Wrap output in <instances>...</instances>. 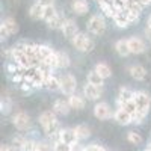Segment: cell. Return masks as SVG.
I'll use <instances>...</instances> for the list:
<instances>
[{
    "instance_id": "4316f807",
    "label": "cell",
    "mask_w": 151,
    "mask_h": 151,
    "mask_svg": "<svg viewBox=\"0 0 151 151\" xmlns=\"http://www.w3.org/2000/svg\"><path fill=\"white\" fill-rule=\"evenodd\" d=\"M71 65V59L67 52H58V68L59 70H67Z\"/></svg>"
},
{
    "instance_id": "4fadbf2b",
    "label": "cell",
    "mask_w": 151,
    "mask_h": 151,
    "mask_svg": "<svg viewBox=\"0 0 151 151\" xmlns=\"http://www.w3.org/2000/svg\"><path fill=\"white\" fill-rule=\"evenodd\" d=\"M79 32H80V30H79L77 23H76L73 18H67V21H65V24H64V27H62V33H64V36L67 38V40L71 41Z\"/></svg>"
},
{
    "instance_id": "d4e9b609",
    "label": "cell",
    "mask_w": 151,
    "mask_h": 151,
    "mask_svg": "<svg viewBox=\"0 0 151 151\" xmlns=\"http://www.w3.org/2000/svg\"><path fill=\"white\" fill-rule=\"evenodd\" d=\"M59 14L58 12V9H56V6L53 5V3H50V5H47V6H44V14H42V20L48 24L50 21H52L56 15Z\"/></svg>"
},
{
    "instance_id": "ba28073f",
    "label": "cell",
    "mask_w": 151,
    "mask_h": 151,
    "mask_svg": "<svg viewBox=\"0 0 151 151\" xmlns=\"http://www.w3.org/2000/svg\"><path fill=\"white\" fill-rule=\"evenodd\" d=\"M103 95V88L100 86H94L91 83H86L83 86V97L89 101H97L100 100V97Z\"/></svg>"
},
{
    "instance_id": "8fae6325",
    "label": "cell",
    "mask_w": 151,
    "mask_h": 151,
    "mask_svg": "<svg viewBox=\"0 0 151 151\" xmlns=\"http://www.w3.org/2000/svg\"><path fill=\"white\" fill-rule=\"evenodd\" d=\"M134 97V91L129 86H121L116 95V107H121L125 101H132Z\"/></svg>"
},
{
    "instance_id": "4dcf8cb0",
    "label": "cell",
    "mask_w": 151,
    "mask_h": 151,
    "mask_svg": "<svg viewBox=\"0 0 151 151\" xmlns=\"http://www.w3.org/2000/svg\"><path fill=\"white\" fill-rule=\"evenodd\" d=\"M35 151H53V144L50 141H36Z\"/></svg>"
},
{
    "instance_id": "d6a6232c",
    "label": "cell",
    "mask_w": 151,
    "mask_h": 151,
    "mask_svg": "<svg viewBox=\"0 0 151 151\" xmlns=\"http://www.w3.org/2000/svg\"><path fill=\"white\" fill-rule=\"evenodd\" d=\"M53 151H74V147L64 144L62 141H58V142L53 144Z\"/></svg>"
},
{
    "instance_id": "f1b7e54d",
    "label": "cell",
    "mask_w": 151,
    "mask_h": 151,
    "mask_svg": "<svg viewBox=\"0 0 151 151\" xmlns=\"http://www.w3.org/2000/svg\"><path fill=\"white\" fill-rule=\"evenodd\" d=\"M2 24H5V27L8 29V32H9L11 35H15V33L18 32V24H17L15 18H12V17H6V18H3Z\"/></svg>"
},
{
    "instance_id": "83f0119b",
    "label": "cell",
    "mask_w": 151,
    "mask_h": 151,
    "mask_svg": "<svg viewBox=\"0 0 151 151\" xmlns=\"http://www.w3.org/2000/svg\"><path fill=\"white\" fill-rule=\"evenodd\" d=\"M65 21H67V18H65L64 15H62V14H58L52 21L47 24V26H48L50 29H53V30H62V27H64Z\"/></svg>"
},
{
    "instance_id": "484cf974",
    "label": "cell",
    "mask_w": 151,
    "mask_h": 151,
    "mask_svg": "<svg viewBox=\"0 0 151 151\" xmlns=\"http://www.w3.org/2000/svg\"><path fill=\"white\" fill-rule=\"evenodd\" d=\"M42 14H44V6L38 2H35L29 9V17L32 20H42Z\"/></svg>"
},
{
    "instance_id": "ab89813d",
    "label": "cell",
    "mask_w": 151,
    "mask_h": 151,
    "mask_svg": "<svg viewBox=\"0 0 151 151\" xmlns=\"http://www.w3.org/2000/svg\"><path fill=\"white\" fill-rule=\"evenodd\" d=\"M136 2L139 3V5H142L144 8H145V6H150V5H151V0H136Z\"/></svg>"
},
{
    "instance_id": "30bf717a",
    "label": "cell",
    "mask_w": 151,
    "mask_h": 151,
    "mask_svg": "<svg viewBox=\"0 0 151 151\" xmlns=\"http://www.w3.org/2000/svg\"><path fill=\"white\" fill-rule=\"evenodd\" d=\"M58 116H67L70 110H71V106L68 103V100L65 98H56L55 103H53V109H52Z\"/></svg>"
},
{
    "instance_id": "d590c367",
    "label": "cell",
    "mask_w": 151,
    "mask_h": 151,
    "mask_svg": "<svg viewBox=\"0 0 151 151\" xmlns=\"http://www.w3.org/2000/svg\"><path fill=\"white\" fill-rule=\"evenodd\" d=\"M35 147H36V141H33V139H27L26 144L23 145L21 151H35Z\"/></svg>"
},
{
    "instance_id": "f35d334b",
    "label": "cell",
    "mask_w": 151,
    "mask_h": 151,
    "mask_svg": "<svg viewBox=\"0 0 151 151\" xmlns=\"http://www.w3.org/2000/svg\"><path fill=\"white\" fill-rule=\"evenodd\" d=\"M144 35H145V38L148 41H151V27L150 26H145V29H144Z\"/></svg>"
},
{
    "instance_id": "277c9868",
    "label": "cell",
    "mask_w": 151,
    "mask_h": 151,
    "mask_svg": "<svg viewBox=\"0 0 151 151\" xmlns=\"http://www.w3.org/2000/svg\"><path fill=\"white\" fill-rule=\"evenodd\" d=\"M133 101L136 103L137 110L150 113V109H151V95L147 91H134Z\"/></svg>"
},
{
    "instance_id": "9a60e30c",
    "label": "cell",
    "mask_w": 151,
    "mask_h": 151,
    "mask_svg": "<svg viewBox=\"0 0 151 151\" xmlns=\"http://www.w3.org/2000/svg\"><path fill=\"white\" fill-rule=\"evenodd\" d=\"M35 53H36V59L40 60V62H42V60H47L48 58H52L56 52H55L52 47H48L45 44H36Z\"/></svg>"
},
{
    "instance_id": "60d3db41",
    "label": "cell",
    "mask_w": 151,
    "mask_h": 151,
    "mask_svg": "<svg viewBox=\"0 0 151 151\" xmlns=\"http://www.w3.org/2000/svg\"><path fill=\"white\" fill-rule=\"evenodd\" d=\"M147 26H150V27H151V14H150L148 20H147Z\"/></svg>"
},
{
    "instance_id": "3957f363",
    "label": "cell",
    "mask_w": 151,
    "mask_h": 151,
    "mask_svg": "<svg viewBox=\"0 0 151 151\" xmlns=\"http://www.w3.org/2000/svg\"><path fill=\"white\" fill-rule=\"evenodd\" d=\"M59 79H60V92L64 95H68V97L74 95L76 89H77V79L70 73L62 74Z\"/></svg>"
},
{
    "instance_id": "5bb4252c",
    "label": "cell",
    "mask_w": 151,
    "mask_h": 151,
    "mask_svg": "<svg viewBox=\"0 0 151 151\" xmlns=\"http://www.w3.org/2000/svg\"><path fill=\"white\" fill-rule=\"evenodd\" d=\"M129 73L132 76V79H134L136 82H142L147 77V68L141 64H133L129 67Z\"/></svg>"
},
{
    "instance_id": "44dd1931",
    "label": "cell",
    "mask_w": 151,
    "mask_h": 151,
    "mask_svg": "<svg viewBox=\"0 0 151 151\" xmlns=\"http://www.w3.org/2000/svg\"><path fill=\"white\" fill-rule=\"evenodd\" d=\"M113 23H115L116 27H119V29H127V27L130 26V21H129V18H127V14H125L124 11L116 12L115 17H113Z\"/></svg>"
},
{
    "instance_id": "cb8c5ba5",
    "label": "cell",
    "mask_w": 151,
    "mask_h": 151,
    "mask_svg": "<svg viewBox=\"0 0 151 151\" xmlns=\"http://www.w3.org/2000/svg\"><path fill=\"white\" fill-rule=\"evenodd\" d=\"M74 132H76V134H77L79 141H85V139H88V137L91 136V129H89V125H86V124L76 125Z\"/></svg>"
},
{
    "instance_id": "74e56055",
    "label": "cell",
    "mask_w": 151,
    "mask_h": 151,
    "mask_svg": "<svg viewBox=\"0 0 151 151\" xmlns=\"http://www.w3.org/2000/svg\"><path fill=\"white\" fill-rule=\"evenodd\" d=\"M0 151H20L17 147H14L12 144H2L0 147Z\"/></svg>"
},
{
    "instance_id": "e575fe53",
    "label": "cell",
    "mask_w": 151,
    "mask_h": 151,
    "mask_svg": "<svg viewBox=\"0 0 151 151\" xmlns=\"http://www.w3.org/2000/svg\"><path fill=\"white\" fill-rule=\"evenodd\" d=\"M124 12L127 14V18H129L130 24L137 23V21H139V18H141V14H136V12H132V11H129V9H124Z\"/></svg>"
},
{
    "instance_id": "836d02e7",
    "label": "cell",
    "mask_w": 151,
    "mask_h": 151,
    "mask_svg": "<svg viewBox=\"0 0 151 151\" xmlns=\"http://www.w3.org/2000/svg\"><path fill=\"white\" fill-rule=\"evenodd\" d=\"M0 109H2V113H9L12 109V101L8 97H3L2 101H0Z\"/></svg>"
},
{
    "instance_id": "8d00e7d4",
    "label": "cell",
    "mask_w": 151,
    "mask_h": 151,
    "mask_svg": "<svg viewBox=\"0 0 151 151\" xmlns=\"http://www.w3.org/2000/svg\"><path fill=\"white\" fill-rule=\"evenodd\" d=\"M9 36H11V33H9L8 29L5 27V24H0V40H2V41H6Z\"/></svg>"
},
{
    "instance_id": "d6986e66",
    "label": "cell",
    "mask_w": 151,
    "mask_h": 151,
    "mask_svg": "<svg viewBox=\"0 0 151 151\" xmlns=\"http://www.w3.org/2000/svg\"><path fill=\"white\" fill-rule=\"evenodd\" d=\"M98 6L101 9L103 15L107 18H113L115 17V8H113V2H107V0H98Z\"/></svg>"
},
{
    "instance_id": "7c38bea8",
    "label": "cell",
    "mask_w": 151,
    "mask_h": 151,
    "mask_svg": "<svg viewBox=\"0 0 151 151\" xmlns=\"http://www.w3.org/2000/svg\"><path fill=\"white\" fill-rule=\"evenodd\" d=\"M113 119H115L119 125H130V124H133V116L127 110H124L122 107H116V110L113 112Z\"/></svg>"
},
{
    "instance_id": "1f68e13d",
    "label": "cell",
    "mask_w": 151,
    "mask_h": 151,
    "mask_svg": "<svg viewBox=\"0 0 151 151\" xmlns=\"http://www.w3.org/2000/svg\"><path fill=\"white\" fill-rule=\"evenodd\" d=\"M26 141H27L26 136H23V134H15L14 137H12V145L17 147V148L21 151V148H23L24 144H26Z\"/></svg>"
},
{
    "instance_id": "5b68a950",
    "label": "cell",
    "mask_w": 151,
    "mask_h": 151,
    "mask_svg": "<svg viewBox=\"0 0 151 151\" xmlns=\"http://www.w3.org/2000/svg\"><path fill=\"white\" fill-rule=\"evenodd\" d=\"M12 124L14 127L20 132H26L29 127H30V116L27 112L24 110H18L12 115Z\"/></svg>"
},
{
    "instance_id": "7402d4cb",
    "label": "cell",
    "mask_w": 151,
    "mask_h": 151,
    "mask_svg": "<svg viewBox=\"0 0 151 151\" xmlns=\"http://www.w3.org/2000/svg\"><path fill=\"white\" fill-rule=\"evenodd\" d=\"M86 83H91V85H94V86L103 88V85H104V79H103L95 70H92V71L88 73V76H86Z\"/></svg>"
},
{
    "instance_id": "ac0fdd59",
    "label": "cell",
    "mask_w": 151,
    "mask_h": 151,
    "mask_svg": "<svg viewBox=\"0 0 151 151\" xmlns=\"http://www.w3.org/2000/svg\"><path fill=\"white\" fill-rule=\"evenodd\" d=\"M68 103H70L71 109H74V110H83L86 106V98L83 95L74 94V95L68 97Z\"/></svg>"
},
{
    "instance_id": "2e32d148",
    "label": "cell",
    "mask_w": 151,
    "mask_h": 151,
    "mask_svg": "<svg viewBox=\"0 0 151 151\" xmlns=\"http://www.w3.org/2000/svg\"><path fill=\"white\" fill-rule=\"evenodd\" d=\"M71 9L76 15H86L89 12V2L88 0H73Z\"/></svg>"
},
{
    "instance_id": "6da1fadb",
    "label": "cell",
    "mask_w": 151,
    "mask_h": 151,
    "mask_svg": "<svg viewBox=\"0 0 151 151\" xmlns=\"http://www.w3.org/2000/svg\"><path fill=\"white\" fill-rule=\"evenodd\" d=\"M71 44L76 50H79V52H82V53H89L95 47V42L83 32H79L77 35H76L71 40Z\"/></svg>"
},
{
    "instance_id": "7a4b0ae2",
    "label": "cell",
    "mask_w": 151,
    "mask_h": 151,
    "mask_svg": "<svg viewBox=\"0 0 151 151\" xmlns=\"http://www.w3.org/2000/svg\"><path fill=\"white\" fill-rule=\"evenodd\" d=\"M106 26L107 24H106V18H104L103 14L91 15L89 21H88V24H86L88 30H89L91 33H94V35H103L106 32Z\"/></svg>"
},
{
    "instance_id": "f546056e",
    "label": "cell",
    "mask_w": 151,
    "mask_h": 151,
    "mask_svg": "<svg viewBox=\"0 0 151 151\" xmlns=\"http://www.w3.org/2000/svg\"><path fill=\"white\" fill-rule=\"evenodd\" d=\"M127 141L132 145H141L144 142V137L141 136V133H137L134 130H130V132H127Z\"/></svg>"
},
{
    "instance_id": "52a82bcc",
    "label": "cell",
    "mask_w": 151,
    "mask_h": 151,
    "mask_svg": "<svg viewBox=\"0 0 151 151\" xmlns=\"http://www.w3.org/2000/svg\"><path fill=\"white\" fill-rule=\"evenodd\" d=\"M59 141H62L64 144H68L71 147H76V145L80 144V141H79L77 134H76L74 129H60V132H59Z\"/></svg>"
},
{
    "instance_id": "ffe728a7",
    "label": "cell",
    "mask_w": 151,
    "mask_h": 151,
    "mask_svg": "<svg viewBox=\"0 0 151 151\" xmlns=\"http://www.w3.org/2000/svg\"><path fill=\"white\" fill-rule=\"evenodd\" d=\"M44 88H45L47 91H50V92H58V91H60V79L56 77L55 74L48 76L47 80H45Z\"/></svg>"
},
{
    "instance_id": "603a6c76",
    "label": "cell",
    "mask_w": 151,
    "mask_h": 151,
    "mask_svg": "<svg viewBox=\"0 0 151 151\" xmlns=\"http://www.w3.org/2000/svg\"><path fill=\"white\" fill-rule=\"evenodd\" d=\"M94 70L101 76V77L106 80L109 77H112V68L109 67V64H106V62H98V64H95Z\"/></svg>"
},
{
    "instance_id": "e0dca14e",
    "label": "cell",
    "mask_w": 151,
    "mask_h": 151,
    "mask_svg": "<svg viewBox=\"0 0 151 151\" xmlns=\"http://www.w3.org/2000/svg\"><path fill=\"white\" fill-rule=\"evenodd\" d=\"M115 50L121 58H127L132 55L130 47H129V40H125V38H121V40H118L115 42Z\"/></svg>"
},
{
    "instance_id": "8992f818",
    "label": "cell",
    "mask_w": 151,
    "mask_h": 151,
    "mask_svg": "<svg viewBox=\"0 0 151 151\" xmlns=\"http://www.w3.org/2000/svg\"><path fill=\"white\" fill-rule=\"evenodd\" d=\"M94 116L100 121H106V119H110L113 116V112H112V107L109 103L106 101H98L95 103L94 106Z\"/></svg>"
},
{
    "instance_id": "9c48e42d",
    "label": "cell",
    "mask_w": 151,
    "mask_h": 151,
    "mask_svg": "<svg viewBox=\"0 0 151 151\" xmlns=\"http://www.w3.org/2000/svg\"><path fill=\"white\" fill-rule=\"evenodd\" d=\"M127 40H129V47H130L132 55H142V53H145L147 44H145V41L142 40V38L130 36V38H127Z\"/></svg>"
}]
</instances>
